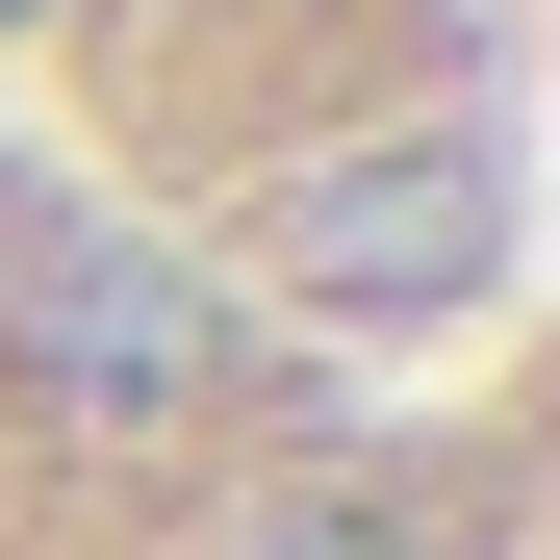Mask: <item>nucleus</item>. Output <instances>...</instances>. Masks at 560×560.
Masks as SVG:
<instances>
[{"label":"nucleus","instance_id":"obj_1","mask_svg":"<svg viewBox=\"0 0 560 560\" xmlns=\"http://www.w3.org/2000/svg\"><path fill=\"white\" fill-rule=\"evenodd\" d=\"M0 331H26V383L77 433H205L230 408V306H205V255H153V230L0 205Z\"/></svg>","mask_w":560,"mask_h":560},{"label":"nucleus","instance_id":"obj_2","mask_svg":"<svg viewBox=\"0 0 560 560\" xmlns=\"http://www.w3.org/2000/svg\"><path fill=\"white\" fill-rule=\"evenodd\" d=\"M280 280L357 331H433V306H485L510 280V153L485 128H383V153H306L280 178Z\"/></svg>","mask_w":560,"mask_h":560},{"label":"nucleus","instance_id":"obj_3","mask_svg":"<svg viewBox=\"0 0 560 560\" xmlns=\"http://www.w3.org/2000/svg\"><path fill=\"white\" fill-rule=\"evenodd\" d=\"M230 560H408V510L357 485V458H306V485H255V510H230Z\"/></svg>","mask_w":560,"mask_h":560},{"label":"nucleus","instance_id":"obj_4","mask_svg":"<svg viewBox=\"0 0 560 560\" xmlns=\"http://www.w3.org/2000/svg\"><path fill=\"white\" fill-rule=\"evenodd\" d=\"M0 26H26V0H0Z\"/></svg>","mask_w":560,"mask_h":560}]
</instances>
